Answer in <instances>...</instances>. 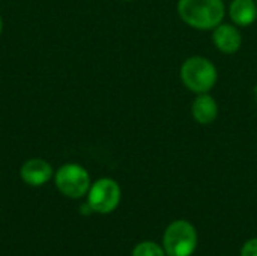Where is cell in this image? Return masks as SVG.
Listing matches in <instances>:
<instances>
[{
  "label": "cell",
  "instance_id": "1",
  "mask_svg": "<svg viewBox=\"0 0 257 256\" xmlns=\"http://www.w3.org/2000/svg\"><path fill=\"white\" fill-rule=\"evenodd\" d=\"M178 14L181 20L197 30H212L224 18L223 0H179Z\"/></svg>",
  "mask_w": 257,
  "mask_h": 256
},
{
  "label": "cell",
  "instance_id": "2",
  "mask_svg": "<svg viewBox=\"0 0 257 256\" xmlns=\"http://www.w3.org/2000/svg\"><path fill=\"white\" fill-rule=\"evenodd\" d=\"M179 75L184 86L196 95L208 94L211 89H214L218 80L217 66L203 56L188 57L181 65Z\"/></svg>",
  "mask_w": 257,
  "mask_h": 256
},
{
  "label": "cell",
  "instance_id": "3",
  "mask_svg": "<svg viewBox=\"0 0 257 256\" xmlns=\"http://www.w3.org/2000/svg\"><path fill=\"white\" fill-rule=\"evenodd\" d=\"M197 231L188 220L172 222L163 237V247L167 256H191L197 249Z\"/></svg>",
  "mask_w": 257,
  "mask_h": 256
},
{
  "label": "cell",
  "instance_id": "4",
  "mask_svg": "<svg viewBox=\"0 0 257 256\" xmlns=\"http://www.w3.org/2000/svg\"><path fill=\"white\" fill-rule=\"evenodd\" d=\"M54 184L57 190L71 199H80L87 195L92 183L89 172L77 163L62 164L54 172Z\"/></svg>",
  "mask_w": 257,
  "mask_h": 256
},
{
  "label": "cell",
  "instance_id": "5",
  "mask_svg": "<svg viewBox=\"0 0 257 256\" xmlns=\"http://www.w3.org/2000/svg\"><path fill=\"white\" fill-rule=\"evenodd\" d=\"M122 198L120 186L111 178H99L96 180L89 192H87V204L93 210V213L110 214L113 213Z\"/></svg>",
  "mask_w": 257,
  "mask_h": 256
},
{
  "label": "cell",
  "instance_id": "6",
  "mask_svg": "<svg viewBox=\"0 0 257 256\" xmlns=\"http://www.w3.org/2000/svg\"><path fill=\"white\" fill-rule=\"evenodd\" d=\"M21 180L32 187H39L48 183L54 177L51 164L44 158H29L20 169Z\"/></svg>",
  "mask_w": 257,
  "mask_h": 256
},
{
  "label": "cell",
  "instance_id": "7",
  "mask_svg": "<svg viewBox=\"0 0 257 256\" xmlns=\"http://www.w3.org/2000/svg\"><path fill=\"white\" fill-rule=\"evenodd\" d=\"M212 42L218 51L224 54H235L242 45V35L236 26L221 23L212 29Z\"/></svg>",
  "mask_w": 257,
  "mask_h": 256
},
{
  "label": "cell",
  "instance_id": "8",
  "mask_svg": "<svg viewBox=\"0 0 257 256\" xmlns=\"http://www.w3.org/2000/svg\"><path fill=\"white\" fill-rule=\"evenodd\" d=\"M193 119L200 125H211L218 118V104L214 97L208 94H199L191 104Z\"/></svg>",
  "mask_w": 257,
  "mask_h": 256
},
{
  "label": "cell",
  "instance_id": "9",
  "mask_svg": "<svg viewBox=\"0 0 257 256\" xmlns=\"http://www.w3.org/2000/svg\"><path fill=\"white\" fill-rule=\"evenodd\" d=\"M229 17L235 26H251L257 20L256 0H233L229 6Z\"/></svg>",
  "mask_w": 257,
  "mask_h": 256
},
{
  "label": "cell",
  "instance_id": "10",
  "mask_svg": "<svg viewBox=\"0 0 257 256\" xmlns=\"http://www.w3.org/2000/svg\"><path fill=\"white\" fill-rule=\"evenodd\" d=\"M133 256H167V253L155 241H142L133 249Z\"/></svg>",
  "mask_w": 257,
  "mask_h": 256
},
{
  "label": "cell",
  "instance_id": "11",
  "mask_svg": "<svg viewBox=\"0 0 257 256\" xmlns=\"http://www.w3.org/2000/svg\"><path fill=\"white\" fill-rule=\"evenodd\" d=\"M241 256H257V238H251L244 243L241 249Z\"/></svg>",
  "mask_w": 257,
  "mask_h": 256
},
{
  "label": "cell",
  "instance_id": "12",
  "mask_svg": "<svg viewBox=\"0 0 257 256\" xmlns=\"http://www.w3.org/2000/svg\"><path fill=\"white\" fill-rule=\"evenodd\" d=\"M2 32H3V18L0 15V35H2Z\"/></svg>",
  "mask_w": 257,
  "mask_h": 256
},
{
  "label": "cell",
  "instance_id": "13",
  "mask_svg": "<svg viewBox=\"0 0 257 256\" xmlns=\"http://www.w3.org/2000/svg\"><path fill=\"white\" fill-rule=\"evenodd\" d=\"M122 2H133V0H122Z\"/></svg>",
  "mask_w": 257,
  "mask_h": 256
},
{
  "label": "cell",
  "instance_id": "14",
  "mask_svg": "<svg viewBox=\"0 0 257 256\" xmlns=\"http://www.w3.org/2000/svg\"><path fill=\"white\" fill-rule=\"evenodd\" d=\"M256 5H257V0H256Z\"/></svg>",
  "mask_w": 257,
  "mask_h": 256
}]
</instances>
